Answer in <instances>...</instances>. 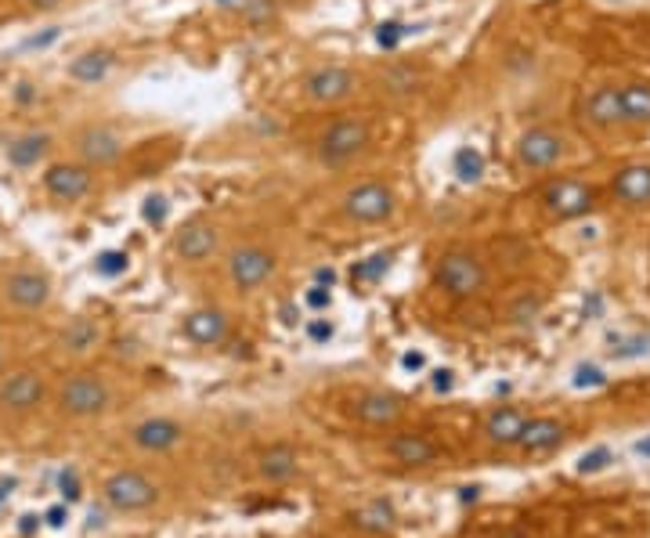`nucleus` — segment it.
I'll return each instance as SVG.
<instances>
[{"label":"nucleus","instance_id":"nucleus-15","mask_svg":"<svg viewBox=\"0 0 650 538\" xmlns=\"http://www.w3.org/2000/svg\"><path fill=\"white\" fill-rule=\"evenodd\" d=\"M159 484L152 477L138 474V470H120V474H112L109 481L102 484V499L109 510L116 513H141L156 506L159 502Z\"/></svg>","mask_w":650,"mask_h":538},{"label":"nucleus","instance_id":"nucleus-29","mask_svg":"<svg viewBox=\"0 0 650 538\" xmlns=\"http://www.w3.org/2000/svg\"><path fill=\"white\" fill-rule=\"evenodd\" d=\"M354 524L365 531H394L398 513H394V506H390L387 499H372V502H365L362 510L354 513Z\"/></svg>","mask_w":650,"mask_h":538},{"label":"nucleus","instance_id":"nucleus-21","mask_svg":"<svg viewBox=\"0 0 650 538\" xmlns=\"http://www.w3.org/2000/svg\"><path fill=\"white\" fill-rule=\"evenodd\" d=\"M387 452H390V459L401 466H434L441 448H437V441H430L427 434L401 430V434H394L387 441Z\"/></svg>","mask_w":650,"mask_h":538},{"label":"nucleus","instance_id":"nucleus-7","mask_svg":"<svg viewBox=\"0 0 650 538\" xmlns=\"http://www.w3.org/2000/svg\"><path fill=\"white\" fill-rule=\"evenodd\" d=\"M232 242L228 224L217 214H192L188 221H181L174 235H170V260L181 264V268H210V264H221L224 250Z\"/></svg>","mask_w":650,"mask_h":538},{"label":"nucleus","instance_id":"nucleus-10","mask_svg":"<svg viewBox=\"0 0 650 538\" xmlns=\"http://www.w3.org/2000/svg\"><path fill=\"white\" fill-rule=\"evenodd\" d=\"M488 260L474 246H448L434 260V282L437 289L452 300H474L488 289Z\"/></svg>","mask_w":650,"mask_h":538},{"label":"nucleus","instance_id":"nucleus-8","mask_svg":"<svg viewBox=\"0 0 650 538\" xmlns=\"http://www.w3.org/2000/svg\"><path fill=\"white\" fill-rule=\"evenodd\" d=\"M51 401H55L58 416L65 419H98L105 412H112V405H116V387H112L105 372L80 365V369L65 372L62 380L55 383Z\"/></svg>","mask_w":650,"mask_h":538},{"label":"nucleus","instance_id":"nucleus-11","mask_svg":"<svg viewBox=\"0 0 650 538\" xmlns=\"http://www.w3.org/2000/svg\"><path fill=\"white\" fill-rule=\"evenodd\" d=\"M571 156V141L560 127H549V123H535V127H524L513 141V163L524 174H549V170H560Z\"/></svg>","mask_w":650,"mask_h":538},{"label":"nucleus","instance_id":"nucleus-6","mask_svg":"<svg viewBox=\"0 0 650 538\" xmlns=\"http://www.w3.org/2000/svg\"><path fill=\"white\" fill-rule=\"evenodd\" d=\"M282 275V253L279 246L264 235H232L228 250L221 257V279L228 282L232 293L253 297L260 289Z\"/></svg>","mask_w":650,"mask_h":538},{"label":"nucleus","instance_id":"nucleus-34","mask_svg":"<svg viewBox=\"0 0 650 538\" xmlns=\"http://www.w3.org/2000/svg\"><path fill=\"white\" fill-rule=\"evenodd\" d=\"M499 538H531L528 531H520V528H510V531H502Z\"/></svg>","mask_w":650,"mask_h":538},{"label":"nucleus","instance_id":"nucleus-33","mask_svg":"<svg viewBox=\"0 0 650 538\" xmlns=\"http://www.w3.org/2000/svg\"><path fill=\"white\" fill-rule=\"evenodd\" d=\"M47 524H55V528H58V524H65V510H62V506H55V510L47 513Z\"/></svg>","mask_w":650,"mask_h":538},{"label":"nucleus","instance_id":"nucleus-2","mask_svg":"<svg viewBox=\"0 0 650 538\" xmlns=\"http://www.w3.org/2000/svg\"><path fill=\"white\" fill-rule=\"evenodd\" d=\"M401 206H405V195H401L398 177L365 167L347 174L329 195V214L347 232H383L390 224H398Z\"/></svg>","mask_w":650,"mask_h":538},{"label":"nucleus","instance_id":"nucleus-14","mask_svg":"<svg viewBox=\"0 0 650 538\" xmlns=\"http://www.w3.org/2000/svg\"><path fill=\"white\" fill-rule=\"evenodd\" d=\"M423 87H427V65L409 55L387 58L376 69L369 65V98H383V102L401 105V102H412Z\"/></svg>","mask_w":650,"mask_h":538},{"label":"nucleus","instance_id":"nucleus-36","mask_svg":"<svg viewBox=\"0 0 650 538\" xmlns=\"http://www.w3.org/2000/svg\"><path fill=\"white\" fill-rule=\"evenodd\" d=\"M8 495H11V484H0V506L8 502Z\"/></svg>","mask_w":650,"mask_h":538},{"label":"nucleus","instance_id":"nucleus-22","mask_svg":"<svg viewBox=\"0 0 650 538\" xmlns=\"http://www.w3.org/2000/svg\"><path fill=\"white\" fill-rule=\"evenodd\" d=\"M257 470L268 484H286L300 474V452L293 445H286V441L268 445L257 455Z\"/></svg>","mask_w":650,"mask_h":538},{"label":"nucleus","instance_id":"nucleus-28","mask_svg":"<svg viewBox=\"0 0 650 538\" xmlns=\"http://www.w3.org/2000/svg\"><path fill=\"white\" fill-rule=\"evenodd\" d=\"M625 109V127H650V80H629L618 84Z\"/></svg>","mask_w":650,"mask_h":538},{"label":"nucleus","instance_id":"nucleus-20","mask_svg":"<svg viewBox=\"0 0 650 538\" xmlns=\"http://www.w3.org/2000/svg\"><path fill=\"white\" fill-rule=\"evenodd\" d=\"M351 412L358 423H365V427L387 430L405 416V405H401V398L398 394H390V390H369V394H358V398H354Z\"/></svg>","mask_w":650,"mask_h":538},{"label":"nucleus","instance_id":"nucleus-25","mask_svg":"<svg viewBox=\"0 0 650 538\" xmlns=\"http://www.w3.org/2000/svg\"><path fill=\"white\" fill-rule=\"evenodd\" d=\"M528 412L524 409H513V405H506V409H495L492 416L484 419V434H488V441L499 448H510L520 441V434H524V427H528Z\"/></svg>","mask_w":650,"mask_h":538},{"label":"nucleus","instance_id":"nucleus-18","mask_svg":"<svg viewBox=\"0 0 650 538\" xmlns=\"http://www.w3.org/2000/svg\"><path fill=\"white\" fill-rule=\"evenodd\" d=\"M611 195L622 206H632V210L650 206V159H629V163L614 170Z\"/></svg>","mask_w":650,"mask_h":538},{"label":"nucleus","instance_id":"nucleus-30","mask_svg":"<svg viewBox=\"0 0 650 538\" xmlns=\"http://www.w3.org/2000/svg\"><path fill=\"white\" fill-rule=\"evenodd\" d=\"M539 311H542V300L535 297V293H520L517 300L510 304V311H506V318H510L513 325H528V322H535L539 318Z\"/></svg>","mask_w":650,"mask_h":538},{"label":"nucleus","instance_id":"nucleus-5","mask_svg":"<svg viewBox=\"0 0 650 538\" xmlns=\"http://www.w3.org/2000/svg\"><path fill=\"white\" fill-rule=\"evenodd\" d=\"M40 195L47 203L62 206V210H84V206L102 203L109 195V174L87 167L69 152H58L37 170Z\"/></svg>","mask_w":650,"mask_h":538},{"label":"nucleus","instance_id":"nucleus-16","mask_svg":"<svg viewBox=\"0 0 650 538\" xmlns=\"http://www.w3.org/2000/svg\"><path fill=\"white\" fill-rule=\"evenodd\" d=\"M578 116L593 130H618L625 127V109L618 84H596L578 98Z\"/></svg>","mask_w":650,"mask_h":538},{"label":"nucleus","instance_id":"nucleus-12","mask_svg":"<svg viewBox=\"0 0 650 538\" xmlns=\"http://www.w3.org/2000/svg\"><path fill=\"white\" fill-rule=\"evenodd\" d=\"M55 394V383L40 365H11L0 376V412L8 416H33Z\"/></svg>","mask_w":650,"mask_h":538},{"label":"nucleus","instance_id":"nucleus-4","mask_svg":"<svg viewBox=\"0 0 650 538\" xmlns=\"http://www.w3.org/2000/svg\"><path fill=\"white\" fill-rule=\"evenodd\" d=\"M134 149H138L134 130H130L127 120H116V116H87V120H76L62 134V152H69L80 163L102 170L109 177L127 163Z\"/></svg>","mask_w":650,"mask_h":538},{"label":"nucleus","instance_id":"nucleus-32","mask_svg":"<svg viewBox=\"0 0 650 538\" xmlns=\"http://www.w3.org/2000/svg\"><path fill=\"white\" fill-rule=\"evenodd\" d=\"M8 369H11V344L0 336V376H4Z\"/></svg>","mask_w":650,"mask_h":538},{"label":"nucleus","instance_id":"nucleus-31","mask_svg":"<svg viewBox=\"0 0 650 538\" xmlns=\"http://www.w3.org/2000/svg\"><path fill=\"white\" fill-rule=\"evenodd\" d=\"M607 463H614L611 448H593L589 455H582V463H578V474H600V470H607Z\"/></svg>","mask_w":650,"mask_h":538},{"label":"nucleus","instance_id":"nucleus-27","mask_svg":"<svg viewBox=\"0 0 650 538\" xmlns=\"http://www.w3.org/2000/svg\"><path fill=\"white\" fill-rule=\"evenodd\" d=\"M560 441H564V423L553 416H535V419H528V427H524L517 445L524 448V452H549V448H557Z\"/></svg>","mask_w":650,"mask_h":538},{"label":"nucleus","instance_id":"nucleus-26","mask_svg":"<svg viewBox=\"0 0 650 538\" xmlns=\"http://www.w3.org/2000/svg\"><path fill=\"white\" fill-rule=\"evenodd\" d=\"M112 69H116V51H109V47H94V51L76 55V62L69 65V80H76V84H84V87H94V84H102Z\"/></svg>","mask_w":650,"mask_h":538},{"label":"nucleus","instance_id":"nucleus-17","mask_svg":"<svg viewBox=\"0 0 650 538\" xmlns=\"http://www.w3.org/2000/svg\"><path fill=\"white\" fill-rule=\"evenodd\" d=\"M185 423L174 416H149L141 419V423H134L130 427V441H134V448H141V452L149 455H167L174 452V448L185 445Z\"/></svg>","mask_w":650,"mask_h":538},{"label":"nucleus","instance_id":"nucleus-1","mask_svg":"<svg viewBox=\"0 0 650 538\" xmlns=\"http://www.w3.org/2000/svg\"><path fill=\"white\" fill-rule=\"evenodd\" d=\"M376 149H380V116L365 105L322 112L300 138L304 159L322 174H354L369 163Z\"/></svg>","mask_w":650,"mask_h":538},{"label":"nucleus","instance_id":"nucleus-19","mask_svg":"<svg viewBox=\"0 0 650 538\" xmlns=\"http://www.w3.org/2000/svg\"><path fill=\"white\" fill-rule=\"evenodd\" d=\"M102 344H105V325H102V318H94V315L69 318V322L62 325V333H58V347H62L69 358H76V362L91 358Z\"/></svg>","mask_w":650,"mask_h":538},{"label":"nucleus","instance_id":"nucleus-13","mask_svg":"<svg viewBox=\"0 0 650 538\" xmlns=\"http://www.w3.org/2000/svg\"><path fill=\"white\" fill-rule=\"evenodd\" d=\"M596 203H600V188L571 174L553 177L539 192V206L549 221H578V217L593 214Z\"/></svg>","mask_w":650,"mask_h":538},{"label":"nucleus","instance_id":"nucleus-24","mask_svg":"<svg viewBox=\"0 0 650 538\" xmlns=\"http://www.w3.org/2000/svg\"><path fill=\"white\" fill-rule=\"evenodd\" d=\"M185 336L199 347H217L228 336V315L217 307H199L185 318Z\"/></svg>","mask_w":650,"mask_h":538},{"label":"nucleus","instance_id":"nucleus-3","mask_svg":"<svg viewBox=\"0 0 650 538\" xmlns=\"http://www.w3.org/2000/svg\"><path fill=\"white\" fill-rule=\"evenodd\" d=\"M369 98V65L344 58H318L297 73V102L307 112H336L362 105Z\"/></svg>","mask_w":650,"mask_h":538},{"label":"nucleus","instance_id":"nucleus-35","mask_svg":"<svg viewBox=\"0 0 650 538\" xmlns=\"http://www.w3.org/2000/svg\"><path fill=\"white\" fill-rule=\"evenodd\" d=\"M636 452H640V455H643V459H650V437H643L640 445H636Z\"/></svg>","mask_w":650,"mask_h":538},{"label":"nucleus","instance_id":"nucleus-9","mask_svg":"<svg viewBox=\"0 0 650 538\" xmlns=\"http://www.w3.org/2000/svg\"><path fill=\"white\" fill-rule=\"evenodd\" d=\"M51 304H55V279L47 275V268L29 264V260L4 268V275H0V307L8 315L37 318Z\"/></svg>","mask_w":650,"mask_h":538},{"label":"nucleus","instance_id":"nucleus-23","mask_svg":"<svg viewBox=\"0 0 650 538\" xmlns=\"http://www.w3.org/2000/svg\"><path fill=\"white\" fill-rule=\"evenodd\" d=\"M80 0H0V26L4 22H37L62 15V11L76 8Z\"/></svg>","mask_w":650,"mask_h":538}]
</instances>
